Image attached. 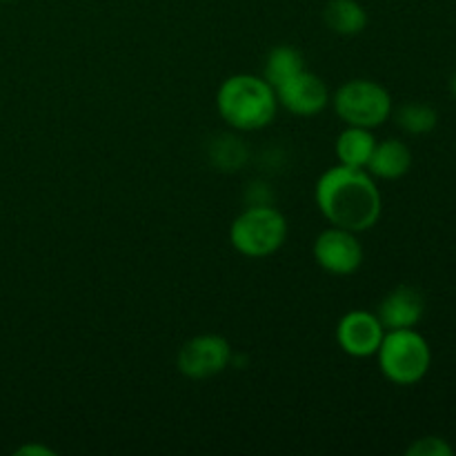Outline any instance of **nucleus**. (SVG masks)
I'll return each mask as SVG.
<instances>
[{
  "label": "nucleus",
  "mask_w": 456,
  "mask_h": 456,
  "mask_svg": "<svg viewBox=\"0 0 456 456\" xmlns=\"http://www.w3.org/2000/svg\"><path fill=\"white\" fill-rule=\"evenodd\" d=\"M314 200L330 225L356 234L372 230L383 212L377 178L368 169L347 167L341 163L321 174L314 187Z\"/></svg>",
  "instance_id": "obj_1"
},
{
  "label": "nucleus",
  "mask_w": 456,
  "mask_h": 456,
  "mask_svg": "<svg viewBox=\"0 0 456 456\" xmlns=\"http://www.w3.org/2000/svg\"><path fill=\"white\" fill-rule=\"evenodd\" d=\"M218 116L239 132H258L276 118V92L263 76L234 74L216 92Z\"/></svg>",
  "instance_id": "obj_2"
},
{
  "label": "nucleus",
  "mask_w": 456,
  "mask_h": 456,
  "mask_svg": "<svg viewBox=\"0 0 456 456\" xmlns=\"http://www.w3.org/2000/svg\"><path fill=\"white\" fill-rule=\"evenodd\" d=\"M374 356L383 377L395 386H417L432 368V347L417 328L387 330Z\"/></svg>",
  "instance_id": "obj_3"
},
{
  "label": "nucleus",
  "mask_w": 456,
  "mask_h": 456,
  "mask_svg": "<svg viewBox=\"0 0 456 456\" xmlns=\"http://www.w3.org/2000/svg\"><path fill=\"white\" fill-rule=\"evenodd\" d=\"M288 240V218L270 203H254L234 218L230 243L248 258H265L279 252Z\"/></svg>",
  "instance_id": "obj_4"
},
{
  "label": "nucleus",
  "mask_w": 456,
  "mask_h": 456,
  "mask_svg": "<svg viewBox=\"0 0 456 456\" xmlns=\"http://www.w3.org/2000/svg\"><path fill=\"white\" fill-rule=\"evenodd\" d=\"M334 111L352 127L377 129L392 116V96L381 83L352 78L334 92Z\"/></svg>",
  "instance_id": "obj_5"
},
{
  "label": "nucleus",
  "mask_w": 456,
  "mask_h": 456,
  "mask_svg": "<svg viewBox=\"0 0 456 456\" xmlns=\"http://www.w3.org/2000/svg\"><path fill=\"white\" fill-rule=\"evenodd\" d=\"M232 363V346L221 334H199L191 337L178 350L176 368L191 381H203L225 372Z\"/></svg>",
  "instance_id": "obj_6"
},
{
  "label": "nucleus",
  "mask_w": 456,
  "mask_h": 456,
  "mask_svg": "<svg viewBox=\"0 0 456 456\" xmlns=\"http://www.w3.org/2000/svg\"><path fill=\"white\" fill-rule=\"evenodd\" d=\"M314 261L321 270L334 276H352L363 265V245L359 234L343 227H328L314 240Z\"/></svg>",
  "instance_id": "obj_7"
},
{
  "label": "nucleus",
  "mask_w": 456,
  "mask_h": 456,
  "mask_svg": "<svg viewBox=\"0 0 456 456\" xmlns=\"http://www.w3.org/2000/svg\"><path fill=\"white\" fill-rule=\"evenodd\" d=\"M274 92L279 107L294 116H303V118L321 114L330 102L328 85L323 83V78L307 71L305 67L274 85Z\"/></svg>",
  "instance_id": "obj_8"
},
{
  "label": "nucleus",
  "mask_w": 456,
  "mask_h": 456,
  "mask_svg": "<svg viewBox=\"0 0 456 456\" xmlns=\"http://www.w3.org/2000/svg\"><path fill=\"white\" fill-rule=\"evenodd\" d=\"M387 330L379 321L377 314L368 310H350L341 316L337 325L338 347L352 359H370L379 352Z\"/></svg>",
  "instance_id": "obj_9"
},
{
  "label": "nucleus",
  "mask_w": 456,
  "mask_h": 456,
  "mask_svg": "<svg viewBox=\"0 0 456 456\" xmlns=\"http://www.w3.org/2000/svg\"><path fill=\"white\" fill-rule=\"evenodd\" d=\"M426 314V298L412 285H399L379 303V321L386 330L417 328Z\"/></svg>",
  "instance_id": "obj_10"
},
{
  "label": "nucleus",
  "mask_w": 456,
  "mask_h": 456,
  "mask_svg": "<svg viewBox=\"0 0 456 456\" xmlns=\"http://www.w3.org/2000/svg\"><path fill=\"white\" fill-rule=\"evenodd\" d=\"M412 167V151L399 138H387L377 142L372 159L368 163V172L381 181H399Z\"/></svg>",
  "instance_id": "obj_11"
},
{
  "label": "nucleus",
  "mask_w": 456,
  "mask_h": 456,
  "mask_svg": "<svg viewBox=\"0 0 456 456\" xmlns=\"http://www.w3.org/2000/svg\"><path fill=\"white\" fill-rule=\"evenodd\" d=\"M377 136L372 134V129L365 127H352V125H346L341 134L337 138V159L341 165H347V167H368L370 159H372V151L377 147Z\"/></svg>",
  "instance_id": "obj_12"
},
{
  "label": "nucleus",
  "mask_w": 456,
  "mask_h": 456,
  "mask_svg": "<svg viewBox=\"0 0 456 456\" xmlns=\"http://www.w3.org/2000/svg\"><path fill=\"white\" fill-rule=\"evenodd\" d=\"M323 20L338 36H359L368 27V12L359 0H328Z\"/></svg>",
  "instance_id": "obj_13"
},
{
  "label": "nucleus",
  "mask_w": 456,
  "mask_h": 456,
  "mask_svg": "<svg viewBox=\"0 0 456 456\" xmlns=\"http://www.w3.org/2000/svg\"><path fill=\"white\" fill-rule=\"evenodd\" d=\"M395 120L410 136H426V134L435 132L439 125V111L426 102H408L396 110Z\"/></svg>",
  "instance_id": "obj_14"
},
{
  "label": "nucleus",
  "mask_w": 456,
  "mask_h": 456,
  "mask_svg": "<svg viewBox=\"0 0 456 456\" xmlns=\"http://www.w3.org/2000/svg\"><path fill=\"white\" fill-rule=\"evenodd\" d=\"M303 67H305V61H303V53L297 47H292V45H279V47H274L267 53L263 78L274 87V85H279L288 76L297 74Z\"/></svg>",
  "instance_id": "obj_15"
},
{
  "label": "nucleus",
  "mask_w": 456,
  "mask_h": 456,
  "mask_svg": "<svg viewBox=\"0 0 456 456\" xmlns=\"http://www.w3.org/2000/svg\"><path fill=\"white\" fill-rule=\"evenodd\" d=\"M408 456H454V448L444 436H421L405 450Z\"/></svg>",
  "instance_id": "obj_16"
},
{
  "label": "nucleus",
  "mask_w": 456,
  "mask_h": 456,
  "mask_svg": "<svg viewBox=\"0 0 456 456\" xmlns=\"http://www.w3.org/2000/svg\"><path fill=\"white\" fill-rule=\"evenodd\" d=\"M18 456H53V450L45 448V445H22L16 450Z\"/></svg>",
  "instance_id": "obj_17"
},
{
  "label": "nucleus",
  "mask_w": 456,
  "mask_h": 456,
  "mask_svg": "<svg viewBox=\"0 0 456 456\" xmlns=\"http://www.w3.org/2000/svg\"><path fill=\"white\" fill-rule=\"evenodd\" d=\"M448 89H450V94H452V98H454V101H456V71H454L452 76H450Z\"/></svg>",
  "instance_id": "obj_18"
},
{
  "label": "nucleus",
  "mask_w": 456,
  "mask_h": 456,
  "mask_svg": "<svg viewBox=\"0 0 456 456\" xmlns=\"http://www.w3.org/2000/svg\"><path fill=\"white\" fill-rule=\"evenodd\" d=\"M0 3H12V0H0Z\"/></svg>",
  "instance_id": "obj_19"
}]
</instances>
